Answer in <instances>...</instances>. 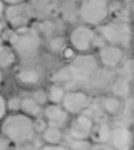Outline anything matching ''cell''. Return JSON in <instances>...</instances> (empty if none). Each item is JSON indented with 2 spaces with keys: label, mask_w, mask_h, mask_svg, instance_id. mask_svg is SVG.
I'll use <instances>...</instances> for the list:
<instances>
[{
  "label": "cell",
  "mask_w": 134,
  "mask_h": 150,
  "mask_svg": "<svg viewBox=\"0 0 134 150\" xmlns=\"http://www.w3.org/2000/svg\"><path fill=\"white\" fill-rule=\"evenodd\" d=\"M89 104L88 96L80 91L70 92L64 95L62 99L63 109L71 114H77L83 112Z\"/></svg>",
  "instance_id": "5b68a950"
},
{
  "label": "cell",
  "mask_w": 134,
  "mask_h": 150,
  "mask_svg": "<svg viewBox=\"0 0 134 150\" xmlns=\"http://www.w3.org/2000/svg\"><path fill=\"white\" fill-rule=\"evenodd\" d=\"M97 141L99 143L106 144L111 142V127L106 124L105 122L100 123L98 128H97Z\"/></svg>",
  "instance_id": "e0dca14e"
},
{
  "label": "cell",
  "mask_w": 134,
  "mask_h": 150,
  "mask_svg": "<svg viewBox=\"0 0 134 150\" xmlns=\"http://www.w3.org/2000/svg\"><path fill=\"white\" fill-rule=\"evenodd\" d=\"M6 2H10V3H16V2H19L21 0H5Z\"/></svg>",
  "instance_id": "836d02e7"
},
{
  "label": "cell",
  "mask_w": 134,
  "mask_h": 150,
  "mask_svg": "<svg viewBox=\"0 0 134 150\" xmlns=\"http://www.w3.org/2000/svg\"><path fill=\"white\" fill-rule=\"evenodd\" d=\"M47 123L43 119H37L36 121H33V127L35 133H43L44 130L47 127Z\"/></svg>",
  "instance_id": "484cf974"
},
{
  "label": "cell",
  "mask_w": 134,
  "mask_h": 150,
  "mask_svg": "<svg viewBox=\"0 0 134 150\" xmlns=\"http://www.w3.org/2000/svg\"><path fill=\"white\" fill-rule=\"evenodd\" d=\"M31 11L39 17H45L52 13L55 7L54 0H32Z\"/></svg>",
  "instance_id": "7c38bea8"
},
{
  "label": "cell",
  "mask_w": 134,
  "mask_h": 150,
  "mask_svg": "<svg viewBox=\"0 0 134 150\" xmlns=\"http://www.w3.org/2000/svg\"><path fill=\"white\" fill-rule=\"evenodd\" d=\"M133 62L130 61L126 62V64L125 65L123 69V73L125 76L129 77V76H133Z\"/></svg>",
  "instance_id": "4316f807"
},
{
  "label": "cell",
  "mask_w": 134,
  "mask_h": 150,
  "mask_svg": "<svg viewBox=\"0 0 134 150\" xmlns=\"http://www.w3.org/2000/svg\"><path fill=\"white\" fill-rule=\"evenodd\" d=\"M129 90V84L125 80H118L113 86V92L118 96H126Z\"/></svg>",
  "instance_id": "44dd1931"
},
{
  "label": "cell",
  "mask_w": 134,
  "mask_h": 150,
  "mask_svg": "<svg viewBox=\"0 0 134 150\" xmlns=\"http://www.w3.org/2000/svg\"><path fill=\"white\" fill-rule=\"evenodd\" d=\"M72 55H73V51L71 49H67L66 52H65V56L68 58V57H70Z\"/></svg>",
  "instance_id": "d6a6232c"
},
{
  "label": "cell",
  "mask_w": 134,
  "mask_h": 150,
  "mask_svg": "<svg viewBox=\"0 0 134 150\" xmlns=\"http://www.w3.org/2000/svg\"><path fill=\"white\" fill-rule=\"evenodd\" d=\"M20 109L24 112L23 113L26 114L29 117H39L42 113L41 105H39L32 98H25L21 100Z\"/></svg>",
  "instance_id": "9a60e30c"
},
{
  "label": "cell",
  "mask_w": 134,
  "mask_h": 150,
  "mask_svg": "<svg viewBox=\"0 0 134 150\" xmlns=\"http://www.w3.org/2000/svg\"><path fill=\"white\" fill-rule=\"evenodd\" d=\"M6 110H7L6 102H5L4 98L2 96H0V120H2L5 117Z\"/></svg>",
  "instance_id": "f1b7e54d"
},
{
  "label": "cell",
  "mask_w": 134,
  "mask_h": 150,
  "mask_svg": "<svg viewBox=\"0 0 134 150\" xmlns=\"http://www.w3.org/2000/svg\"><path fill=\"white\" fill-rule=\"evenodd\" d=\"M6 107L11 112H17L21 107V99L18 98H12L6 103Z\"/></svg>",
  "instance_id": "603a6c76"
},
{
  "label": "cell",
  "mask_w": 134,
  "mask_h": 150,
  "mask_svg": "<svg viewBox=\"0 0 134 150\" xmlns=\"http://www.w3.org/2000/svg\"><path fill=\"white\" fill-rule=\"evenodd\" d=\"M63 139V134L59 127L47 126L42 133V140L48 145H59Z\"/></svg>",
  "instance_id": "4fadbf2b"
},
{
  "label": "cell",
  "mask_w": 134,
  "mask_h": 150,
  "mask_svg": "<svg viewBox=\"0 0 134 150\" xmlns=\"http://www.w3.org/2000/svg\"><path fill=\"white\" fill-rule=\"evenodd\" d=\"M1 79H2V77H1V74H0V83H1Z\"/></svg>",
  "instance_id": "8d00e7d4"
},
{
  "label": "cell",
  "mask_w": 134,
  "mask_h": 150,
  "mask_svg": "<svg viewBox=\"0 0 134 150\" xmlns=\"http://www.w3.org/2000/svg\"><path fill=\"white\" fill-rule=\"evenodd\" d=\"M64 40L61 38H55L51 41V47L54 50H58L63 46Z\"/></svg>",
  "instance_id": "83f0119b"
},
{
  "label": "cell",
  "mask_w": 134,
  "mask_h": 150,
  "mask_svg": "<svg viewBox=\"0 0 134 150\" xmlns=\"http://www.w3.org/2000/svg\"><path fill=\"white\" fill-rule=\"evenodd\" d=\"M14 44L21 54L28 55L37 49L39 46V40L34 33H25L22 36H18Z\"/></svg>",
  "instance_id": "9c48e42d"
},
{
  "label": "cell",
  "mask_w": 134,
  "mask_h": 150,
  "mask_svg": "<svg viewBox=\"0 0 134 150\" xmlns=\"http://www.w3.org/2000/svg\"><path fill=\"white\" fill-rule=\"evenodd\" d=\"M68 143L69 149L71 150H90V144L86 140H75L72 138H68Z\"/></svg>",
  "instance_id": "ffe728a7"
},
{
  "label": "cell",
  "mask_w": 134,
  "mask_h": 150,
  "mask_svg": "<svg viewBox=\"0 0 134 150\" xmlns=\"http://www.w3.org/2000/svg\"><path fill=\"white\" fill-rule=\"evenodd\" d=\"M103 109L109 115L117 114L121 109V102L117 98H107L103 101Z\"/></svg>",
  "instance_id": "2e32d148"
},
{
  "label": "cell",
  "mask_w": 134,
  "mask_h": 150,
  "mask_svg": "<svg viewBox=\"0 0 134 150\" xmlns=\"http://www.w3.org/2000/svg\"><path fill=\"white\" fill-rule=\"evenodd\" d=\"M97 67L95 59L90 56H81L75 60L71 66L68 67L70 82L87 80L94 72Z\"/></svg>",
  "instance_id": "7a4b0ae2"
},
{
  "label": "cell",
  "mask_w": 134,
  "mask_h": 150,
  "mask_svg": "<svg viewBox=\"0 0 134 150\" xmlns=\"http://www.w3.org/2000/svg\"><path fill=\"white\" fill-rule=\"evenodd\" d=\"M0 30H1V25H0Z\"/></svg>",
  "instance_id": "f35d334b"
},
{
  "label": "cell",
  "mask_w": 134,
  "mask_h": 150,
  "mask_svg": "<svg viewBox=\"0 0 134 150\" xmlns=\"http://www.w3.org/2000/svg\"><path fill=\"white\" fill-rule=\"evenodd\" d=\"M94 43H95L96 45H97V46H102V45L104 44V40H101V38H97L96 40L94 41Z\"/></svg>",
  "instance_id": "1f68e13d"
},
{
  "label": "cell",
  "mask_w": 134,
  "mask_h": 150,
  "mask_svg": "<svg viewBox=\"0 0 134 150\" xmlns=\"http://www.w3.org/2000/svg\"><path fill=\"white\" fill-rule=\"evenodd\" d=\"M25 150H39V149H35V148H31V149H27Z\"/></svg>",
  "instance_id": "d590c367"
},
{
  "label": "cell",
  "mask_w": 134,
  "mask_h": 150,
  "mask_svg": "<svg viewBox=\"0 0 134 150\" xmlns=\"http://www.w3.org/2000/svg\"><path fill=\"white\" fill-rule=\"evenodd\" d=\"M3 120L1 132L11 143L23 145L34 139L36 133L31 117L25 113L14 112Z\"/></svg>",
  "instance_id": "6da1fadb"
},
{
  "label": "cell",
  "mask_w": 134,
  "mask_h": 150,
  "mask_svg": "<svg viewBox=\"0 0 134 150\" xmlns=\"http://www.w3.org/2000/svg\"><path fill=\"white\" fill-rule=\"evenodd\" d=\"M122 57V52L116 47H106L101 51V58L104 64L115 66Z\"/></svg>",
  "instance_id": "5bb4252c"
},
{
  "label": "cell",
  "mask_w": 134,
  "mask_h": 150,
  "mask_svg": "<svg viewBox=\"0 0 134 150\" xmlns=\"http://www.w3.org/2000/svg\"><path fill=\"white\" fill-rule=\"evenodd\" d=\"M47 94L45 93V91H41V90H39L37 91H35L33 93V100H35L39 105H42L46 103L47 101Z\"/></svg>",
  "instance_id": "d4e9b609"
},
{
  "label": "cell",
  "mask_w": 134,
  "mask_h": 150,
  "mask_svg": "<svg viewBox=\"0 0 134 150\" xmlns=\"http://www.w3.org/2000/svg\"><path fill=\"white\" fill-rule=\"evenodd\" d=\"M93 38V33L87 28H77L72 33L71 40L74 46L80 49H87Z\"/></svg>",
  "instance_id": "8fae6325"
},
{
  "label": "cell",
  "mask_w": 134,
  "mask_h": 150,
  "mask_svg": "<svg viewBox=\"0 0 134 150\" xmlns=\"http://www.w3.org/2000/svg\"><path fill=\"white\" fill-rule=\"evenodd\" d=\"M0 43H1V40H0Z\"/></svg>",
  "instance_id": "ab89813d"
},
{
  "label": "cell",
  "mask_w": 134,
  "mask_h": 150,
  "mask_svg": "<svg viewBox=\"0 0 134 150\" xmlns=\"http://www.w3.org/2000/svg\"><path fill=\"white\" fill-rule=\"evenodd\" d=\"M108 80H109V74L105 73V72H101V73H97L94 76L93 83H95V85L100 86L101 84L105 83Z\"/></svg>",
  "instance_id": "cb8c5ba5"
},
{
  "label": "cell",
  "mask_w": 134,
  "mask_h": 150,
  "mask_svg": "<svg viewBox=\"0 0 134 150\" xmlns=\"http://www.w3.org/2000/svg\"><path fill=\"white\" fill-rule=\"evenodd\" d=\"M13 54L4 47H0V65L2 67H7L13 62Z\"/></svg>",
  "instance_id": "7402d4cb"
},
{
  "label": "cell",
  "mask_w": 134,
  "mask_h": 150,
  "mask_svg": "<svg viewBox=\"0 0 134 150\" xmlns=\"http://www.w3.org/2000/svg\"><path fill=\"white\" fill-rule=\"evenodd\" d=\"M101 33L110 41L113 43L126 44L130 39V29L124 24H115L101 28Z\"/></svg>",
  "instance_id": "8992f818"
},
{
  "label": "cell",
  "mask_w": 134,
  "mask_h": 150,
  "mask_svg": "<svg viewBox=\"0 0 134 150\" xmlns=\"http://www.w3.org/2000/svg\"><path fill=\"white\" fill-rule=\"evenodd\" d=\"M18 79L25 83H34L39 80V75L33 70H25L18 74Z\"/></svg>",
  "instance_id": "d6986e66"
},
{
  "label": "cell",
  "mask_w": 134,
  "mask_h": 150,
  "mask_svg": "<svg viewBox=\"0 0 134 150\" xmlns=\"http://www.w3.org/2000/svg\"><path fill=\"white\" fill-rule=\"evenodd\" d=\"M94 127L93 120L85 114H80L69 127V137L75 140H87Z\"/></svg>",
  "instance_id": "277c9868"
},
{
  "label": "cell",
  "mask_w": 134,
  "mask_h": 150,
  "mask_svg": "<svg viewBox=\"0 0 134 150\" xmlns=\"http://www.w3.org/2000/svg\"><path fill=\"white\" fill-rule=\"evenodd\" d=\"M39 150H71L70 149L60 146V145H44Z\"/></svg>",
  "instance_id": "4dcf8cb0"
},
{
  "label": "cell",
  "mask_w": 134,
  "mask_h": 150,
  "mask_svg": "<svg viewBox=\"0 0 134 150\" xmlns=\"http://www.w3.org/2000/svg\"><path fill=\"white\" fill-rule=\"evenodd\" d=\"M2 11H3V4H2V2L0 1V15H1Z\"/></svg>",
  "instance_id": "e575fe53"
},
{
  "label": "cell",
  "mask_w": 134,
  "mask_h": 150,
  "mask_svg": "<svg viewBox=\"0 0 134 150\" xmlns=\"http://www.w3.org/2000/svg\"><path fill=\"white\" fill-rule=\"evenodd\" d=\"M30 11L25 5L10 7L7 10V18L13 25H22L28 20Z\"/></svg>",
  "instance_id": "30bf717a"
},
{
  "label": "cell",
  "mask_w": 134,
  "mask_h": 150,
  "mask_svg": "<svg viewBox=\"0 0 134 150\" xmlns=\"http://www.w3.org/2000/svg\"><path fill=\"white\" fill-rule=\"evenodd\" d=\"M44 115L48 122V126L59 128L63 127L68 120V113L55 104L47 106L44 110Z\"/></svg>",
  "instance_id": "52a82bcc"
},
{
  "label": "cell",
  "mask_w": 134,
  "mask_h": 150,
  "mask_svg": "<svg viewBox=\"0 0 134 150\" xmlns=\"http://www.w3.org/2000/svg\"><path fill=\"white\" fill-rule=\"evenodd\" d=\"M83 18L89 23H98L107 15V5L104 0H84L81 9Z\"/></svg>",
  "instance_id": "3957f363"
},
{
  "label": "cell",
  "mask_w": 134,
  "mask_h": 150,
  "mask_svg": "<svg viewBox=\"0 0 134 150\" xmlns=\"http://www.w3.org/2000/svg\"><path fill=\"white\" fill-rule=\"evenodd\" d=\"M64 95H65L64 94V91L61 87H59V86H53L50 89L48 98H49V100L53 104L57 105V104L62 102Z\"/></svg>",
  "instance_id": "ac0fdd59"
},
{
  "label": "cell",
  "mask_w": 134,
  "mask_h": 150,
  "mask_svg": "<svg viewBox=\"0 0 134 150\" xmlns=\"http://www.w3.org/2000/svg\"><path fill=\"white\" fill-rule=\"evenodd\" d=\"M111 142L116 150H129L132 143V134L124 127H116L111 130Z\"/></svg>",
  "instance_id": "ba28073f"
},
{
  "label": "cell",
  "mask_w": 134,
  "mask_h": 150,
  "mask_svg": "<svg viewBox=\"0 0 134 150\" xmlns=\"http://www.w3.org/2000/svg\"><path fill=\"white\" fill-rule=\"evenodd\" d=\"M11 142L4 135L0 137V150H9Z\"/></svg>",
  "instance_id": "f546056e"
},
{
  "label": "cell",
  "mask_w": 134,
  "mask_h": 150,
  "mask_svg": "<svg viewBox=\"0 0 134 150\" xmlns=\"http://www.w3.org/2000/svg\"><path fill=\"white\" fill-rule=\"evenodd\" d=\"M97 150H105V149H97Z\"/></svg>",
  "instance_id": "74e56055"
}]
</instances>
